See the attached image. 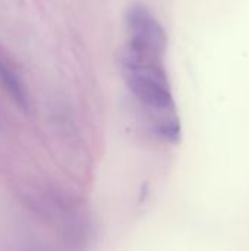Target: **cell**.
Wrapping results in <instances>:
<instances>
[{
  "mask_svg": "<svg viewBox=\"0 0 249 251\" xmlns=\"http://www.w3.org/2000/svg\"><path fill=\"white\" fill-rule=\"evenodd\" d=\"M0 81L4 85V88L9 91V94L13 97V100L22 109H28V96L23 82L1 56H0Z\"/></svg>",
  "mask_w": 249,
  "mask_h": 251,
  "instance_id": "obj_3",
  "label": "cell"
},
{
  "mask_svg": "<svg viewBox=\"0 0 249 251\" xmlns=\"http://www.w3.org/2000/svg\"><path fill=\"white\" fill-rule=\"evenodd\" d=\"M125 21L129 32V47L160 59L164 57L167 34L160 21L145 4H131L126 10Z\"/></svg>",
  "mask_w": 249,
  "mask_h": 251,
  "instance_id": "obj_2",
  "label": "cell"
},
{
  "mask_svg": "<svg viewBox=\"0 0 249 251\" xmlns=\"http://www.w3.org/2000/svg\"><path fill=\"white\" fill-rule=\"evenodd\" d=\"M122 75L134 97L158 115L175 113L176 104L163 59L138 51L128 44L119 56Z\"/></svg>",
  "mask_w": 249,
  "mask_h": 251,
  "instance_id": "obj_1",
  "label": "cell"
}]
</instances>
